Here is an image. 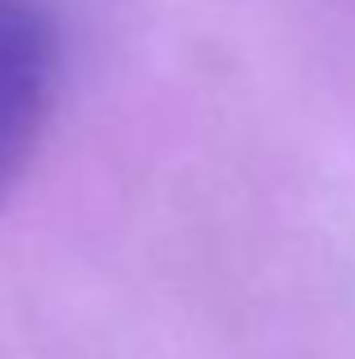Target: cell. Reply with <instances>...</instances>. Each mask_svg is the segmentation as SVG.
I'll list each match as a JSON object with an SVG mask.
<instances>
[{"label":"cell","mask_w":355,"mask_h":359,"mask_svg":"<svg viewBox=\"0 0 355 359\" xmlns=\"http://www.w3.org/2000/svg\"><path fill=\"white\" fill-rule=\"evenodd\" d=\"M60 87V32L46 0H0V205L23 177Z\"/></svg>","instance_id":"6da1fadb"}]
</instances>
